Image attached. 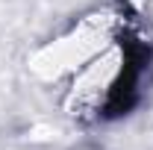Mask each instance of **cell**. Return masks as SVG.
Returning <instances> with one entry per match:
<instances>
[{
  "instance_id": "cell-1",
  "label": "cell",
  "mask_w": 153,
  "mask_h": 150,
  "mask_svg": "<svg viewBox=\"0 0 153 150\" xmlns=\"http://www.w3.org/2000/svg\"><path fill=\"white\" fill-rule=\"evenodd\" d=\"M121 47H124V68H121L118 79L109 88L106 106H103L106 118H121V115H127L135 106V100H138V79H141V71L150 62L147 44L138 41V38H124Z\"/></svg>"
}]
</instances>
